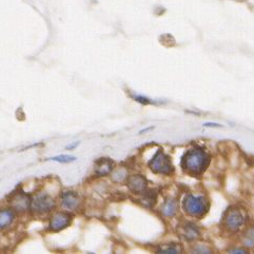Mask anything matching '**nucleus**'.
<instances>
[{
    "instance_id": "7",
    "label": "nucleus",
    "mask_w": 254,
    "mask_h": 254,
    "mask_svg": "<svg viewBox=\"0 0 254 254\" xmlns=\"http://www.w3.org/2000/svg\"><path fill=\"white\" fill-rule=\"evenodd\" d=\"M127 186L133 193H143L147 189V180L140 174H135L127 179Z\"/></svg>"
},
{
    "instance_id": "6",
    "label": "nucleus",
    "mask_w": 254,
    "mask_h": 254,
    "mask_svg": "<svg viewBox=\"0 0 254 254\" xmlns=\"http://www.w3.org/2000/svg\"><path fill=\"white\" fill-rule=\"evenodd\" d=\"M71 222H72L71 214L66 212H57L51 217L50 229L54 232L62 231L65 229L66 227H69Z\"/></svg>"
},
{
    "instance_id": "22",
    "label": "nucleus",
    "mask_w": 254,
    "mask_h": 254,
    "mask_svg": "<svg viewBox=\"0 0 254 254\" xmlns=\"http://www.w3.org/2000/svg\"><path fill=\"white\" fill-rule=\"evenodd\" d=\"M230 253H246V251H245V250H242V249H234V250H230L229 251Z\"/></svg>"
},
{
    "instance_id": "17",
    "label": "nucleus",
    "mask_w": 254,
    "mask_h": 254,
    "mask_svg": "<svg viewBox=\"0 0 254 254\" xmlns=\"http://www.w3.org/2000/svg\"><path fill=\"white\" fill-rule=\"evenodd\" d=\"M143 193H145V194H143V197H142L143 204H145L148 207L153 206L155 202H156V195H155V194H153L154 192H147V191H145Z\"/></svg>"
},
{
    "instance_id": "20",
    "label": "nucleus",
    "mask_w": 254,
    "mask_h": 254,
    "mask_svg": "<svg viewBox=\"0 0 254 254\" xmlns=\"http://www.w3.org/2000/svg\"><path fill=\"white\" fill-rule=\"evenodd\" d=\"M205 128H219V127H222L221 124H216V123H206L204 124Z\"/></svg>"
},
{
    "instance_id": "19",
    "label": "nucleus",
    "mask_w": 254,
    "mask_h": 254,
    "mask_svg": "<svg viewBox=\"0 0 254 254\" xmlns=\"http://www.w3.org/2000/svg\"><path fill=\"white\" fill-rule=\"evenodd\" d=\"M193 253H211V250L205 246H197L194 249Z\"/></svg>"
},
{
    "instance_id": "14",
    "label": "nucleus",
    "mask_w": 254,
    "mask_h": 254,
    "mask_svg": "<svg viewBox=\"0 0 254 254\" xmlns=\"http://www.w3.org/2000/svg\"><path fill=\"white\" fill-rule=\"evenodd\" d=\"M182 249L180 246H177V245H162V246H159V248L157 249V253H162V254H177V253H181Z\"/></svg>"
},
{
    "instance_id": "5",
    "label": "nucleus",
    "mask_w": 254,
    "mask_h": 254,
    "mask_svg": "<svg viewBox=\"0 0 254 254\" xmlns=\"http://www.w3.org/2000/svg\"><path fill=\"white\" fill-rule=\"evenodd\" d=\"M32 209L34 212L39 213V214H45L50 212L55 207V201L52 198V196H50L47 193H41L38 194V195L35 197L32 201Z\"/></svg>"
},
{
    "instance_id": "18",
    "label": "nucleus",
    "mask_w": 254,
    "mask_h": 254,
    "mask_svg": "<svg viewBox=\"0 0 254 254\" xmlns=\"http://www.w3.org/2000/svg\"><path fill=\"white\" fill-rule=\"evenodd\" d=\"M131 97L135 101H137V103H139L141 105H146L147 106V105H154L155 104L153 100H151L148 97H145V96H142V95H131Z\"/></svg>"
},
{
    "instance_id": "16",
    "label": "nucleus",
    "mask_w": 254,
    "mask_h": 254,
    "mask_svg": "<svg viewBox=\"0 0 254 254\" xmlns=\"http://www.w3.org/2000/svg\"><path fill=\"white\" fill-rule=\"evenodd\" d=\"M50 160L56 163H61V164H70L73 163L76 160V157L73 155H67V154H62V155H57L51 157Z\"/></svg>"
},
{
    "instance_id": "11",
    "label": "nucleus",
    "mask_w": 254,
    "mask_h": 254,
    "mask_svg": "<svg viewBox=\"0 0 254 254\" xmlns=\"http://www.w3.org/2000/svg\"><path fill=\"white\" fill-rule=\"evenodd\" d=\"M182 235L186 240L188 241H194L200 238V231L198 230V228L191 223L186 224L182 228Z\"/></svg>"
},
{
    "instance_id": "4",
    "label": "nucleus",
    "mask_w": 254,
    "mask_h": 254,
    "mask_svg": "<svg viewBox=\"0 0 254 254\" xmlns=\"http://www.w3.org/2000/svg\"><path fill=\"white\" fill-rule=\"evenodd\" d=\"M149 167L152 171L162 175H171L174 172V167L171 163V158L167 155L163 149H159L150 162Z\"/></svg>"
},
{
    "instance_id": "13",
    "label": "nucleus",
    "mask_w": 254,
    "mask_h": 254,
    "mask_svg": "<svg viewBox=\"0 0 254 254\" xmlns=\"http://www.w3.org/2000/svg\"><path fill=\"white\" fill-rule=\"evenodd\" d=\"M177 212V202L174 199L167 200L162 207V213L166 217H173Z\"/></svg>"
},
{
    "instance_id": "10",
    "label": "nucleus",
    "mask_w": 254,
    "mask_h": 254,
    "mask_svg": "<svg viewBox=\"0 0 254 254\" xmlns=\"http://www.w3.org/2000/svg\"><path fill=\"white\" fill-rule=\"evenodd\" d=\"M79 205L78 194L73 191H67L62 195V206L66 210H75Z\"/></svg>"
},
{
    "instance_id": "2",
    "label": "nucleus",
    "mask_w": 254,
    "mask_h": 254,
    "mask_svg": "<svg viewBox=\"0 0 254 254\" xmlns=\"http://www.w3.org/2000/svg\"><path fill=\"white\" fill-rule=\"evenodd\" d=\"M210 202L204 195H194L192 193L187 194L183 200V209L189 216L200 219L209 211Z\"/></svg>"
},
{
    "instance_id": "3",
    "label": "nucleus",
    "mask_w": 254,
    "mask_h": 254,
    "mask_svg": "<svg viewBox=\"0 0 254 254\" xmlns=\"http://www.w3.org/2000/svg\"><path fill=\"white\" fill-rule=\"evenodd\" d=\"M246 213L243 209L239 207H230L223 216L222 225L227 231L238 232L246 223Z\"/></svg>"
},
{
    "instance_id": "1",
    "label": "nucleus",
    "mask_w": 254,
    "mask_h": 254,
    "mask_svg": "<svg viewBox=\"0 0 254 254\" xmlns=\"http://www.w3.org/2000/svg\"><path fill=\"white\" fill-rule=\"evenodd\" d=\"M211 157L207 152L199 147L188 150L182 158L183 170L192 176H199L209 167Z\"/></svg>"
},
{
    "instance_id": "9",
    "label": "nucleus",
    "mask_w": 254,
    "mask_h": 254,
    "mask_svg": "<svg viewBox=\"0 0 254 254\" xmlns=\"http://www.w3.org/2000/svg\"><path fill=\"white\" fill-rule=\"evenodd\" d=\"M113 160L110 158H98L94 164V173L97 176H106L113 170Z\"/></svg>"
},
{
    "instance_id": "12",
    "label": "nucleus",
    "mask_w": 254,
    "mask_h": 254,
    "mask_svg": "<svg viewBox=\"0 0 254 254\" xmlns=\"http://www.w3.org/2000/svg\"><path fill=\"white\" fill-rule=\"evenodd\" d=\"M14 221V213L10 209L0 210V229L10 226Z\"/></svg>"
},
{
    "instance_id": "23",
    "label": "nucleus",
    "mask_w": 254,
    "mask_h": 254,
    "mask_svg": "<svg viewBox=\"0 0 254 254\" xmlns=\"http://www.w3.org/2000/svg\"><path fill=\"white\" fill-rule=\"evenodd\" d=\"M152 129H153V127H150V128H147V129H143V130H141L139 133L141 134V133H143V132H148V131H150V130H152Z\"/></svg>"
},
{
    "instance_id": "15",
    "label": "nucleus",
    "mask_w": 254,
    "mask_h": 254,
    "mask_svg": "<svg viewBox=\"0 0 254 254\" xmlns=\"http://www.w3.org/2000/svg\"><path fill=\"white\" fill-rule=\"evenodd\" d=\"M243 244L248 248H254V227L249 228L243 235Z\"/></svg>"
},
{
    "instance_id": "8",
    "label": "nucleus",
    "mask_w": 254,
    "mask_h": 254,
    "mask_svg": "<svg viewBox=\"0 0 254 254\" xmlns=\"http://www.w3.org/2000/svg\"><path fill=\"white\" fill-rule=\"evenodd\" d=\"M10 204L12 209L17 211V212H24V211H27L30 208L32 201L25 194L17 193L10 199Z\"/></svg>"
},
{
    "instance_id": "21",
    "label": "nucleus",
    "mask_w": 254,
    "mask_h": 254,
    "mask_svg": "<svg viewBox=\"0 0 254 254\" xmlns=\"http://www.w3.org/2000/svg\"><path fill=\"white\" fill-rule=\"evenodd\" d=\"M78 145H79V142H78V141H75L74 143H72V145H70V146H66V147H65V149H66V150H72V149H74V148L77 147Z\"/></svg>"
}]
</instances>
